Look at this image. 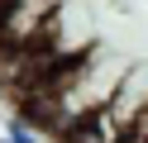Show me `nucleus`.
Listing matches in <instances>:
<instances>
[{
    "label": "nucleus",
    "instance_id": "f257e3e1",
    "mask_svg": "<svg viewBox=\"0 0 148 143\" xmlns=\"http://www.w3.org/2000/svg\"><path fill=\"white\" fill-rule=\"evenodd\" d=\"M124 133H129V129L115 119V110H110V105H100V110L72 119L67 129H62V143H119Z\"/></svg>",
    "mask_w": 148,
    "mask_h": 143
},
{
    "label": "nucleus",
    "instance_id": "f03ea898",
    "mask_svg": "<svg viewBox=\"0 0 148 143\" xmlns=\"http://www.w3.org/2000/svg\"><path fill=\"white\" fill-rule=\"evenodd\" d=\"M119 143H148V133H138V129H129V133H124V138H119Z\"/></svg>",
    "mask_w": 148,
    "mask_h": 143
}]
</instances>
